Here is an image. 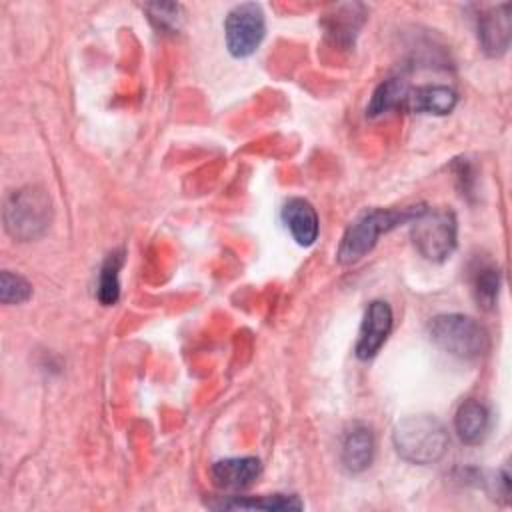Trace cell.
Returning a JSON list of instances; mask_svg holds the SVG:
<instances>
[{"label": "cell", "instance_id": "15", "mask_svg": "<svg viewBox=\"0 0 512 512\" xmlns=\"http://www.w3.org/2000/svg\"><path fill=\"white\" fill-rule=\"evenodd\" d=\"M408 92H410V86L402 78H388V80L380 82L376 86V90L372 92V98L366 106V114L370 118H376L390 110H398V108L402 110Z\"/></svg>", "mask_w": 512, "mask_h": 512}, {"label": "cell", "instance_id": "7", "mask_svg": "<svg viewBox=\"0 0 512 512\" xmlns=\"http://www.w3.org/2000/svg\"><path fill=\"white\" fill-rule=\"evenodd\" d=\"M392 308L384 300H372L364 312L358 342H356V356L360 360H370L374 358L380 348L384 346L390 330H392Z\"/></svg>", "mask_w": 512, "mask_h": 512}, {"label": "cell", "instance_id": "17", "mask_svg": "<svg viewBox=\"0 0 512 512\" xmlns=\"http://www.w3.org/2000/svg\"><path fill=\"white\" fill-rule=\"evenodd\" d=\"M500 292V272L494 266H484L474 276V298L480 308L492 310Z\"/></svg>", "mask_w": 512, "mask_h": 512}, {"label": "cell", "instance_id": "14", "mask_svg": "<svg viewBox=\"0 0 512 512\" xmlns=\"http://www.w3.org/2000/svg\"><path fill=\"white\" fill-rule=\"evenodd\" d=\"M216 510H302L304 504L294 494H268V496H226L220 502H208Z\"/></svg>", "mask_w": 512, "mask_h": 512}, {"label": "cell", "instance_id": "8", "mask_svg": "<svg viewBox=\"0 0 512 512\" xmlns=\"http://www.w3.org/2000/svg\"><path fill=\"white\" fill-rule=\"evenodd\" d=\"M512 4H498L478 14V42L488 56H502L510 46Z\"/></svg>", "mask_w": 512, "mask_h": 512}, {"label": "cell", "instance_id": "9", "mask_svg": "<svg viewBox=\"0 0 512 512\" xmlns=\"http://www.w3.org/2000/svg\"><path fill=\"white\" fill-rule=\"evenodd\" d=\"M260 472L262 464L254 456L224 458L210 468L212 482L222 490H244L260 476Z\"/></svg>", "mask_w": 512, "mask_h": 512}, {"label": "cell", "instance_id": "11", "mask_svg": "<svg viewBox=\"0 0 512 512\" xmlns=\"http://www.w3.org/2000/svg\"><path fill=\"white\" fill-rule=\"evenodd\" d=\"M282 222L300 246H312L318 238V214L304 198H290L282 206Z\"/></svg>", "mask_w": 512, "mask_h": 512}, {"label": "cell", "instance_id": "19", "mask_svg": "<svg viewBox=\"0 0 512 512\" xmlns=\"http://www.w3.org/2000/svg\"><path fill=\"white\" fill-rule=\"evenodd\" d=\"M150 22L164 32L178 30L180 24V6L174 2H152L144 6Z\"/></svg>", "mask_w": 512, "mask_h": 512}, {"label": "cell", "instance_id": "6", "mask_svg": "<svg viewBox=\"0 0 512 512\" xmlns=\"http://www.w3.org/2000/svg\"><path fill=\"white\" fill-rule=\"evenodd\" d=\"M266 34L264 12L254 2L236 4L224 20L226 48L236 58H246L256 52Z\"/></svg>", "mask_w": 512, "mask_h": 512}, {"label": "cell", "instance_id": "18", "mask_svg": "<svg viewBox=\"0 0 512 512\" xmlns=\"http://www.w3.org/2000/svg\"><path fill=\"white\" fill-rule=\"evenodd\" d=\"M32 296V284L10 270H2L0 274V302L10 304H22Z\"/></svg>", "mask_w": 512, "mask_h": 512}, {"label": "cell", "instance_id": "5", "mask_svg": "<svg viewBox=\"0 0 512 512\" xmlns=\"http://www.w3.org/2000/svg\"><path fill=\"white\" fill-rule=\"evenodd\" d=\"M414 248L428 262H444L456 248L458 222L450 210H424L410 222Z\"/></svg>", "mask_w": 512, "mask_h": 512}, {"label": "cell", "instance_id": "3", "mask_svg": "<svg viewBox=\"0 0 512 512\" xmlns=\"http://www.w3.org/2000/svg\"><path fill=\"white\" fill-rule=\"evenodd\" d=\"M52 222V200L40 186H24L14 190L4 204L6 232L20 240L30 242L40 238Z\"/></svg>", "mask_w": 512, "mask_h": 512}, {"label": "cell", "instance_id": "13", "mask_svg": "<svg viewBox=\"0 0 512 512\" xmlns=\"http://www.w3.org/2000/svg\"><path fill=\"white\" fill-rule=\"evenodd\" d=\"M454 428H456L458 438L464 444L472 446V444L482 442V438L486 436V432L490 428L488 408L474 398L464 400L454 414Z\"/></svg>", "mask_w": 512, "mask_h": 512}, {"label": "cell", "instance_id": "1", "mask_svg": "<svg viewBox=\"0 0 512 512\" xmlns=\"http://www.w3.org/2000/svg\"><path fill=\"white\" fill-rule=\"evenodd\" d=\"M426 210L424 204L404 206V208H372L362 212L342 234L336 250V260L344 266L362 260L376 244L378 238L400 224H410Z\"/></svg>", "mask_w": 512, "mask_h": 512}, {"label": "cell", "instance_id": "16", "mask_svg": "<svg viewBox=\"0 0 512 512\" xmlns=\"http://www.w3.org/2000/svg\"><path fill=\"white\" fill-rule=\"evenodd\" d=\"M124 264V250H114L106 256L100 274H98V290L96 296L100 304L112 306L120 298V268Z\"/></svg>", "mask_w": 512, "mask_h": 512}, {"label": "cell", "instance_id": "4", "mask_svg": "<svg viewBox=\"0 0 512 512\" xmlns=\"http://www.w3.org/2000/svg\"><path fill=\"white\" fill-rule=\"evenodd\" d=\"M430 340L450 356L472 360L490 348L488 330L466 314H438L428 324Z\"/></svg>", "mask_w": 512, "mask_h": 512}, {"label": "cell", "instance_id": "2", "mask_svg": "<svg viewBox=\"0 0 512 512\" xmlns=\"http://www.w3.org/2000/svg\"><path fill=\"white\" fill-rule=\"evenodd\" d=\"M392 444L402 460L426 466L438 462L444 456L450 438L438 418L430 414H418L406 416L394 426Z\"/></svg>", "mask_w": 512, "mask_h": 512}, {"label": "cell", "instance_id": "10", "mask_svg": "<svg viewBox=\"0 0 512 512\" xmlns=\"http://www.w3.org/2000/svg\"><path fill=\"white\" fill-rule=\"evenodd\" d=\"M456 104H458V94L450 86L426 84V86L410 88L402 110L412 114L446 116L456 108Z\"/></svg>", "mask_w": 512, "mask_h": 512}, {"label": "cell", "instance_id": "12", "mask_svg": "<svg viewBox=\"0 0 512 512\" xmlns=\"http://www.w3.org/2000/svg\"><path fill=\"white\" fill-rule=\"evenodd\" d=\"M374 436L370 428L362 424H354L342 438V448H340V460L342 466L352 472H364L374 458Z\"/></svg>", "mask_w": 512, "mask_h": 512}]
</instances>
